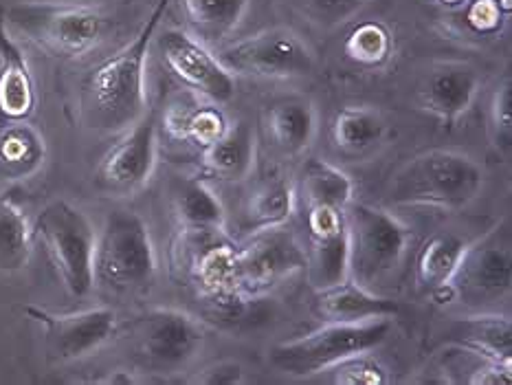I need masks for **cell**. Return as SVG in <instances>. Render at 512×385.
<instances>
[{
	"mask_svg": "<svg viewBox=\"0 0 512 385\" xmlns=\"http://www.w3.org/2000/svg\"><path fill=\"white\" fill-rule=\"evenodd\" d=\"M25 313L44 328V344L55 363L93 355L117 333V313L108 306L77 313H51L38 306H27Z\"/></svg>",
	"mask_w": 512,
	"mask_h": 385,
	"instance_id": "obj_12",
	"label": "cell"
},
{
	"mask_svg": "<svg viewBox=\"0 0 512 385\" xmlns=\"http://www.w3.org/2000/svg\"><path fill=\"white\" fill-rule=\"evenodd\" d=\"M163 124L168 128L174 139L189 141L198 148H207L225 135L231 126L227 115L222 113L218 104H203V106H181L172 104L165 110Z\"/></svg>",
	"mask_w": 512,
	"mask_h": 385,
	"instance_id": "obj_23",
	"label": "cell"
},
{
	"mask_svg": "<svg viewBox=\"0 0 512 385\" xmlns=\"http://www.w3.org/2000/svg\"><path fill=\"white\" fill-rule=\"evenodd\" d=\"M431 3L438 7H444V9H460L469 3V0H431Z\"/></svg>",
	"mask_w": 512,
	"mask_h": 385,
	"instance_id": "obj_39",
	"label": "cell"
},
{
	"mask_svg": "<svg viewBox=\"0 0 512 385\" xmlns=\"http://www.w3.org/2000/svg\"><path fill=\"white\" fill-rule=\"evenodd\" d=\"M189 29L203 42H220L240 27L251 0H178Z\"/></svg>",
	"mask_w": 512,
	"mask_h": 385,
	"instance_id": "obj_22",
	"label": "cell"
},
{
	"mask_svg": "<svg viewBox=\"0 0 512 385\" xmlns=\"http://www.w3.org/2000/svg\"><path fill=\"white\" fill-rule=\"evenodd\" d=\"M172 0H157L137 36L97 64L82 88V119L91 130L119 132L146 115V69L157 31Z\"/></svg>",
	"mask_w": 512,
	"mask_h": 385,
	"instance_id": "obj_1",
	"label": "cell"
},
{
	"mask_svg": "<svg viewBox=\"0 0 512 385\" xmlns=\"http://www.w3.org/2000/svg\"><path fill=\"white\" fill-rule=\"evenodd\" d=\"M315 313L324 322H367L378 317H396L398 304L389 297L376 295L372 289L345 278L343 282L319 289L315 295Z\"/></svg>",
	"mask_w": 512,
	"mask_h": 385,
	"instance_id": "obj_18",
	"label": "cell"
},
{
	"mask_svg": "<svg viewBox=\"0 0 512 385\" xmlns=\"http://www.w3.org/2000/svg\"><path fill=\"white\" fill-rule=\"evenodd\" d=\"M9 194H0V201H5V198H7Z\"/></svg>",
	"mask_w": 512,
	"mask_h": 385,
	"instance_id": "obj_40",
	"label": "cell"
},
{
	"mask_svg": "<svg viewBox=\"0 0 512 385\" xmlns=\"http://www.w3.org/2000/svg\"><path fill=\"white\" fill-rule=\"evenodd\" d=\"M345 58L363 69H378L389 62L394 53V36L385 22L365 20L359 22L343 42Z\"/></svg>",
	"mask_w": 512,
	"mask_h": 385,
	"instance_id": "obj_32",
	"label": "cell"
},
{
	"mask_svg": "<svg viewBox=\"0 0 512 385\" xmlns=\"http://www.w3.org/2000/svg\"><path fill=\"white\" fill-rule=\"evenodd\" d=\"M192 271L196 275L200 289H203L207 297L240 291L238 247H233L231 242L216 240L207 242L205 247H200L194 258Z\"/></svg>",
	"mask_w": 512,
	"mask_h": 385,
	"instance_id": "obj_24",
	"label": "cell"
},
{
	"mask_svg": "<svg viewBox=\"0 0 512 385\" xmlns=\"http://www.w3.org/2000/svg\"><path fill=\"white\" fill-rule=\"evenodd\" d=\"M44 157H47L44 139L25 121H14L0 130V168L9 176H18V179L31 176L44 163Z\"/></svg>",
	"mask_w": 512,
	"mask_h": 385,
	"instance_id": "obj_27",
	"label": "cell"
},
{
	"mask_svg": "<svg viewBox=\"0 0 512 385\" xmlns=\"http://www.w3.org/2000/svg\"><path fill=\"white\" fill-rule=\"evenodd\" d=\"M332 383L337 385H385L389 379V370L381 361L372 357L370 352L352 355L339 361L337 366L330 368Z\"/></svg>",
	"mask_w": 512,
	"mask_h": 385,
	"instance_id": "obj_33",
	"label": "cell"
},
{
	"mask_svg": "<svg viewBox=\"0 0 512 385\" xmlns=\"http://www.w3.org/2000/svg\"><path fill=\"white\" fill-rule=\"evenodd\" d=\"M33 236L42 240L64 289L73 297H86L95 286L97 234L91 220L69 201H51L40 209Z\"/></svg>",
	"mask_w": 512,
	"mask_h": 385,
	"instance_id": "obj_7",
	"label": "cell"
},
{
	"mask_svg": "<svg viewBox=\"0 0 512 385\" xmlns=\"http://www.w3.org/2000/svg\"><path fill=\"white\" fill-rule=\"evenodd\" d=\"M159 49L165 66L189 91L207 97L214 104H225L236 95V77L194 33L185 29L163 31Z\"/></svg>",
	"mask_w": 512,
	"mask_h": 385,
	"instance_id": "obj_11",
	"label": "cell"
},
{
	"mask_svg": "<svg viewBox=\"0 0 512 385\" xmlns=\"http://www.w3.org/2000/svg\"><path fill=\"white\" fill-rule=\"evenodd\" d=\"M491 135L495 146L506 154L512 148V84L506 77L504 84L497 86L491 102Z\"/></svg>",
	"mask_w": 512,
	"mask_h": 385,
	"instance_id": "obj_36",
	"label": "cell"
},
{
	"mask_svg": "<svg viewBox=\"0 0 512 385\" xmlns=\"http://www.w3.org/2000/svg\"><path fill=\"white\" fill-rule=\"evenodd\" d=\"M266 128L275 146L284 154H299L315 139L317 110L304 99H286L269 110Z\"/></svg>",
	"mask_w": 512,
	"mask_h": 385,
	"instance_id": "obj_21",
	"label": "cell"
},
{
	"mask_svg": "<svg viewBox=\"0 0 512 385\" xmlns=\"http://www.w3.org/2000/svg\"><path fill=\"white\" fill-rule=\"evenodd\" d=\"M385 135V121L370 106H345L332 121V141L348 154L372 150Z\"/></svg>",
	"mask_w": 512,
	"mask_h": 385,
	"instance_id": "obj_28",
	"label": "cell"
},
{
	"mask_svg": "<svg viewBox=\"0 0 512 385\" xmlns=\"http://www.w3.org/2000/svg\"><path fill=\"white\" fill-rule=\"evenodd\" d=\"M218 60L231 73L249 77H302L315 69V55L295 31L275 27L227 44Z\"/></svg>",
	"mask_w": 512,
	"mask_h": 385,
	"instance_id": "obj_9",
	"label": "cell"
},
{
	"mask_svg": "<svg viewBox=\"0 0 512 385\" xmlns=\"http://www.w3.org/2000/svg\"><path fill=\"white\" fill-rule=\"evenodd\" d=\"M462 9L464 25L475 36L493 38L504 29L506 18L510 16V0H469Z\"/></svg>",
	"mask_w": 512,
	"mask_h": 385,
	"instance_id": "obj_34",
	"label": "cell"
},
{
	"mask_svg": "<svg viewBox=\"0 0 512 385\" xmlns=\"http://www.w3.org/2000/svg\"><path fill=\"white\" fill-rule=\"evenodd\" d=\"M36 110V80L25 53L11 38L9 25L0 11V113L9 121H25Z\"/></svg>",
	"mask_w": 512,
	"mask_h": 385,
	"instance_id": "obj_17",
	"label": "cell"
},
{
	"mask_svg": "<svg viewBox=\"0 0 512 385\" xmlns=\"http://www.w3.org/2000/svg\"><path fill=\"white\" fill-rule=\"evenodd\" d=\"M367 0H293L302 16L321 29H335L359 14Z\"/></svg>",
	"mask_w": 512,
	"mask_h": 385,
	"instance_id": "obj_35",
	"label": "cell"
},
{
	"mask_svg": "<svg viewBox=\"0 0 512 385\" xmlns=\"http://www.w3.org/2000/svg\"><path fill=\"white\" fill-rule=\"evenodd\" d=\"M484 187V170L473 157L458 150H429L400 170L389 198L396 205L462 209L473 203Z\"/></svg>",
	"mask_w": 512,
	"mask_h": 385,
	"instance_id": "obj_2",
	"label": "cell"
},
{
	"mask_svg": "<svg viewBox=\"0 0 512 385\" xmlns=\"http://www.w3.org/2000/svg\"><path fill=\"white\" fill-rule=\"evenodd\" d=\"M302 194L306 207L332 205L345 209L352 203L354 183L337 165L324 159H308L302 170Z\"/></svg>",
	"mask_w": 512,
	"mask_h": 385,
	"instance_id": "obj_29",
	"label": "cell"
},
{
	"mask_svg": "<svg viewBox=\"0 0 512 385\" xmlns=\"http://www.w3.org/2000/svg\"><path fill=\"white\" fill-rule=\"evenodd\" d=\"M466 242L449 234H438L422 245L416 258V282L422 291H436L449 284L460 267Z\"/></svg>",
	"mask_w": 512,
	"mask_h": 385,
	"instance_id": "obj_26",
	"label": "cell"
},
{
	"mask_svg": "<svg viewBox=\"0 0 512 385\" xmlns=\"http://www.w3.org/2000/svg\"><path fill=\"white\" fill-rule=\"evenodd\" d=\"M157 165V121L143 115L110 148L95 170V183L108 194H132L150 181Z\"/></svg>",
	"mask_w": 512,
	"mask_h": 385,
	"instance_id": "obj_14",
	"label": "cell"
},
{
	"mask_svg": "<svg viewBox=\"0 0 512 385\" xmlns=\"http://www.w3.org/2000/svg\"><path fill=\"white\" fill-rule=\"evenodd\" d=\"M7 25L53 58L75 60L93 51L108 29L106 16L91 5L27 0L11 7Z\"/></svg>",
	"mask_w": 512,
	"mask_h": 385,
	"instance_id": "obj_3",
	"label": "cell"
},
{
	"mask_svg": "<svg viewBox=\"0 0 512 385\" xmlns=\"http://www.w3.org/2000/svg\"><path fill=\"white\" fill-rule=\"evenodd\" d=\"M512 366L510 363L493 361L480 357V363L471 370L466 383L471 385H506L512 381Z\"/></svg>",
	"mask_w": 512,
	"mask_h": 385,
	"instance_id": "obj_38",
	"label": "cell"
},
{
	"mask_svg": "<svg viewBox=\"0 0 512 385\" xmlns=\"http://www.w3.org/2000/svg\"><path fill=\"white\" fill-rule=\"evenodd\" d=\"M302 269H306V251L282 227L255 231L247 245L238 249L242 293H264Z\"/></svg>",
	"mask_w": 512,
	"mask_h": 385,
	"instance_id": "obj_13",
	"label": "cell"
},
{
	"mask_svg": "<svg viewBox=\"0 0 512 385\" xmlns=\"http://www.w3.org/2000/svg\"><path fill=\"white\" fill-rule=\"evenodd\" d=\"M157 275V251L150 229L139 214L115 209L104 220L95 245V280L128 293L150 286Z\"/></svg>",
	"mask_w": 512,
	"mask_h": 385,
	"instance_id": "obj_5",
	"label": "cell"
},
{
	"mask_svg": "<svg viewBox=\"0 0 512 385\" xmlns=\"http://www.w3.org/2000/svg\"><path fill=\"white\" fill-rule=\"evenodd\" d=\"M128 330L139 359L159 372L183 368L205 344L203 324L176 308H150L132 319Z\"/></svg>",
	"mask_w": 512,
	"mask_h": 385,
	"instance_id": "obj_8",
	"label": "cell"
},
{
	"mask_svg": "<svg viewBox=\"0 0 512 385\" xmlns=\"http://www.w3.org/2000/svg\"><path fill=\"white\" fill-rule=\"evenodd\" d=\"M33 229L25 212L7 196L0 201V271L11 273L27 267Z\"/></svg>",
	"mask_w": 512,
	"mask_h": 385,
	"instance_id": "obj_31",
	"label": "cell"
},
{
	"mask_svg": "<svg viewBox=\"0 0 512 385\" xmlns=\"http://www.w3.org/2000/svg\"><path fill=\"white\" fill-rule=\"evenodd\" d=\"M455 300L484 304L502 300L512 284V240L508 229L495 227L475 245H466L460 267L449 282Z\"/></svg>",
	"mask_w": 512,
	"mask_h": 385,
	"instance_id": "obj_10",
	"label": "cell"
},
{
	"mask_svg": "<svg viewBox=\"0 0 512 385\" xmlns=\"http://www.w3.org/2000/svg\"><path fill=\"white\" fill-rule=\"evenodd\" d=\"M244 381V368L236 361H218L200 370L192 383L198 385H238Z\"/></svg>",
	"mask_w": 512,
	"mask_h": 385,
	"instance_id": "obj_37",
	"label": "cell"
},
{
	"mask_svg": "<svg viewBox=\"0 0 512 385\" xmlns=\"http://www.w3.org/2000/svg\"><path fill=\"white\" fill-rule=\"evenodd\" d=\"M255 163V135L240 121L227 128L225 135L203 150V165L218 179L240 181L249 176Z\"/></svg>",
	"mask_w": 512,
	"mask_h": 385,
	"instance_id": "obj_20",
	"label": "cell"
},
{
	"mask_svg": "<svg viewBox=\"0 0 512 385\" xmlns=\"http://www.w3.org/2000/svg\"><path fill=\"white\" fill-rule=\"evenodd\" d=\"M477 91H480V77L466 64L449 62L440 64L420 88L422 108L438 117L444 126H455L469 113Z\"/></svg>",
	"mask_w": 512,
	"mask_h": 385,
	"instance_id": "obj_16",
	"label": "cell"
},
{
	"mask_svg": "<svg viewBox=\"0 0 512 385\" xmlns=\"http://www.w3.org/2000/svg\"><path fill=\"white\" fill-rule=\"evenodd\" d=\"M306 227L310 234V253L306 269L315 289H328L350 275V247L345 209L332 205L308 207Z\"/></svg>",
	"mask_w": 512,
	"mask_h": 385,
	"instance_id": "obj_15",
	"label": "cell"
},
{
	"mask_svg": "<svg viewBox=\"0 0 512 385\" xmlns=\"http://www.w3.org/2000/svg\"><path fill=\"white\" fill-rule=\"evenodd\" d=\"M174 207L181 225L194 234H216L225 225L220 198L203 181L189 179L178 185Z\"/></svg>",
	"mask_w": 512,
	"mask_h": 385,
	"instance_id": "obj_25",
	"label": "cell"
},
{
	"mask_svg": "<svg viewBox=\"0 0 512 385\" xmlns=\"http://www.w3.org/2000/svg\"><path fill=\"white\" fill-rule=\"evenodd\" d=\"M449 344L475 357L510 363L512 366V322L506 315H475L453 319L447 326Z\"/></svg>",
	"mask_w": 512,
	"mask_h": 385,
	"instance_id": "obj_19",
	"label": "cell"
},
{
	"mask_svg": "<svg viewBox=\"0 0 512 385\" xmlns=\"http://www.w3.org/2000/svg\"><path fill=\"white\" fill-rule=\"evenodd\" d=\"M350 247V275L365 289L387 280L405 262L411 245V229L385 212L367 203H350L345 207Z\"/></svg>",
	"mask_w": 512,
	"mask_h": 385,
	"instance_id": "obj_6",
	"label": "cell"
},
{
	"mask_svg": "<svg viewBox=\"0 0 512 385\" xmlns=\"http://www.w3.org/2000/svg\"><path fill=\"white\" fill-rule=\"evenodd\" d=\"M394 317L367 319V322H330L306 337L277 344L269 352L273 366L288 377L308 379L326 372L339 361L383 346L392 335Z\"/></svg>",
	"mask_w": 512,
	"mask_h": 385,
	"instance_id": "obj_4",
	"label": "cell"
},
{
	"mask_svg": "<svg viewBox=\"0 0 512 385\" xmlns=\"http://www.w3.org/2000/svg\"><path fill=\"white\" fill-rule=\"evenodd\" d=\"M295 209V187L291 181H273L262 185L244 207V229L264 231L284 227Z\"/></svg>",
	"mask_w": 512,
	"mask_h": 385,
	"instance_id": "obj_30",
	"label": "cell"
}]
</instances>
